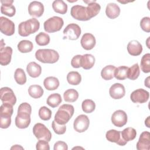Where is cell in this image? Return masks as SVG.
I'll list each match as a JSON object with an SVG mask.
<instances>
[{
	"instance_id": "cell-16",
	"label": "cell",
	"mask_w": 150,
	"mask_h": 150,
	"mask_svg": "<svg viewBox=\"0 0 150 150\" xmlns=\"http://www.w3.org/2000/svg\"><path fill=\"white\" fill-rule=\"evenodd\" d=\"M109 93L111 97L113 99L122 98L125 94V87L121 83H115L110 87Z\"/></svg>"
},
{
	"instance_id": "cell-42",
	"label": "cell",
	"mask_w": 150,
	"mask_h": 150,
	"mask_svg": "<svg viewBox=\"0 0 150 150\" xmlns=\"http://www.w3.org/2000/svg\"><path fill=\"white\" fill-rule=\"evenodd\" d=\"M51 110L45 106H43L40 108L39 110V116L40 118L44 121L49 120L52 117Z\"/></svg>"
},
{
	"instance_id": "cell-25",
	"label": "cell",
	"mask_w": 150,
	"mask_h": 150,
	"mask_svg": "<svg viewBox=\"0 0 150 150\" xmlns=\"http://www.w3.org/2000/svg\"><path fill=\"white\" fill-rule=\"evenodd\" d=\"M59 81L57 78L50 76L45 78L43 81V85L47 90L52 91L57 89L59 86Z\"/></svg>"
},
{
	"instance_id": "cell-27",
	"label": "cell",
	"mask_w": 150,
	"mask_h": 150,
	"mask_svg": "<svg viewBox=\"0 0 150 150\" xmlns=\"http://www.w3.org/2000/svg\"><path fill=\"white\" fill-rule=\"evenodd\" d=\"M52 8L56 13L62 15L65 14L67 11V5L62 0H55L52 3Z\"/></svg>"
},
{
	"instance_id": "cell-52",
	"label": "cell",
	"mask_w": 150,
	"mask_h": 150,
	"mask_svg": "<svg viewBox=\"0 0 150 150\" xmlns=\"http://www.w3.org/2000/svg\"><path fill=\"white\" fill-rule=\"evenodd\" d=\"M149 38L150 37H149L148 38V39L146 40V45H147V46H148V47L149 49L150 48V47L149 46V45H148V43H149Z\"/></svg>"
},
{
	"instance_id": "cell-46",
	"label": "cell",
	"mask_w": 150,
	"mask_h": 150,
	"mask_svg": "<svg viewBox=\"0 0 150 150\" xmlns=\"http://www.w3.org/2000/svg\"><path fill=\"white\" fill-rule=\"evenodd\" d=\"M36 148L37 150H49V142L44 139H39L36 143Z\"/></svg>"
},
{
	"instance_id": "cell-31",
	"label": "cell",
	"mask_w": 150,
	"mask_h": 150,
	"mask_svg": "<svg viewBox=\"0 0 150 150\" xmlns=\"http://www.w3.org/2000/svg\"><path fill=\"white\" fill-rule=\"evenodd\" d=\"M18 49L21 53H29L33 48V45L32 42L28 40H22L18 44Z\"/></svg>"
},
{
	"instance_id": "cell-11",
	"label": "cell",
	"mask_w": 150,
	"mask_h": 150,
	"mask_svg": "<svg viewBox=\"0 0 150 150\" xmlns=\"http://www.w3.org/2000/svg\"><path fill=\"white\" fill-rule=\"evenodd\" d=\"M149 97V93L143 88H138L132 92L130 96L131 101L134 103L142 104L146 102Z\"/></svg>"
},
{
	"instance_id": "cell-24",
	"label": "cell",
	"mask_w": 150,
	"mask_h": 150,
	"mask_svg": "<svg viewBox=\"0 0 150 150\" xmlns=\"http://www.w3.org/2000/svg\"><path fill=\"white\" fill-rule=\"evenodd\" d=\"M95 63V57L91 54H85L81 56V67L85 70L92 68Z\"/></svg>"
},
{
	"instance_id": "cell-28",
	"label": "cell",
	"mask_w": 150,
	"mask_h": 150,
	"mask_svg": "<svg viewBox=\"0 0 150 150\" xmlns=\"http://www.w3.org/2000/svg\"><path fill=\"white\" fill-rule=\"evenodd\" d=\"M116 67L112 65H108L104 67L101 71V77L105 80H110L114 77V71Z\"/></svg>"
},
{
	"instance_id": "cell-12",
	"label": "cell",
	"mask_w": 150,
	"mask_h": 150,
	"mask_svg": "<svg viewBox=\"0 0 150 150\" xmlns=\"http://www.w3.org/2000/svg\"><path fill=\"white\" fill-rule=\"evenodd\" d=\"M0 30L3 34L6 36H11L15 33V24L8 18L1 16Z\"/></svg>"
},
{
	"instance_id": "cell-43",
	"label": "cell",
	"mask_w": 150,
	"mask_h": 150,
	"mask_svg": "<svg viewBox=\"0 0 150 150\" xmlns=\"http://www.w3.org/2000/svg\"><path fill=\"white\" fill-rule=\"evenodd\" d=\"M52 127L54 132L58 135H62L65 133L66 130V125H60L57 124L54 120L52 122Z\"/></svg>"
},
{
	"instance_id": "cell-50",
	"label": "cell",
	"mask_w": 150,
	"mask_h": 150,
	"mask_svg": "<svg viewBox=\"0 0 150 150\" xmlns=\"http://www.w3.org/2000/svg\"><path fill=\"white\" fill-rule=\"evenodd\" d=\"M149 118L150 117H148V118L145 120V124L146 125V126L148 127V128H149L150 127V125H149Z\"/></svg>"
},
{
	"instance_id": "cell-36",
	"label": "cell",
	"mask_w": 150,
	"mask_h": 150,
	"mask_svg": "<svg viewBox=\"0 0 150 150\" xmlns=\"http://www.w3.org/2000/svg\"><path fill=\"white\" fill-rule=\"evenodd\" d=\"M141 70L145 73L150 72V54L146 53L145 54L141 59Z\"/></svg>"
},
{
	"instance_id": "cell-39",
	"label": "cell",
	"mask_w": 150,
	"mask_h": 150,
	"mask_svg": "<svg viewBox=\"0 0 150 150\" xmlns=\"http://www.w3.org/2000/svg\"><path fill=\"white\" fill-rule=\"evenodd\" d=\"M50 36L46 33L40 32L35 37V41L39 46H46L50 42Z\"/></svg>"
},
{
	"instance_id": "cell-10",
	"label": "cell",
	"mask_w": 150,
	"mask_h": 150,
	"mask_svg": "<svg viewBox=\"0 0 150 150\" xmlns=\"http://www.w3.org/2000/svg\"><path fill=\"white\" fill-rule=\"evenodd\" d=\"M1 100L4 104H9L15 105L16 102V96L13 90L8 87H2L0 90Z\"/></svg>"
},
{
	"instance_id": "cell-9",
	"label": "cell",
	"mask_w": 150,
	"mask_h": 150,
	"mask_svg": "<svg viewBox=\"0 0 150 150\" xmlns=\"http://www.w3.org/2000/svg\"><path fill=\"white\" fill-rule=\"evenodd\" d=\"M89 124L90 120L88 117L84 114H81L74 120L73 128L76 131L81 133L88 129Z\"/></svg>"
},
{
	"instance_id": "cell-49",
	"label": "cell",
	"mask_w": 150,
	"mask_h": 150,
	"mask_svg": "<svg viewBox=\"0 0 150 150\" xmlns=\"http://www.w3.org/2000/svg\"><path fill=\"white\" fill-rule=\"evenodd\" d=\"M23 149V148L20 145H15L14 146H13L12 147H11V149Z\"/></svg>"
},
{
	"instance_id": "cell-48",
	"label": "cell",
	"mask_w": 150,
	"mask_h": 150,
	"mask_svg": "<svg viewBox=\"0 0 150 150\" xmlns=\"http://www.w3.org/2000/svg\"><path fill=\"white\" fill-rule=\"evenodd\" d=\"M54 150H67L68 146L67 144L63 141H57L54 145Z\"/></svg>"
},
{
	"instance_id": "cell-33",
	"label": "cell",
	"mask_w": 150,
	"mask_h": 150,
	"mask_svg": "<svg viewBox=\"0 0 150 150\" xmlns=\"http://www.w3.org/2000/svg\"><path fill=\"white\" fill-rule=\"evenodd\" d=\"M62 101L61 96L59 93H53L47 97L46 103L50 107L55 108L62 103Z\"/></svg>"
},
{
	"instance_id": "cell-41",
	"label": "cell",
	"mask_w": 150,
	"mask_h": 150,
	"mask_svg": "<svg viewBox=\"0 0 150 150\" xmlns=\"http://www.w3.org/2000/svg\"><path fill=\"white\" fill-rule=\"evenodd\" d=\"M13 112V105L9 104H4L0 107V116H10L11 117Z\"/></svg>"
},
{
	"instance_id": "cell-1",
	"label": "cell",
	"mask_w": 150,
	"mask_h": 150,
	"mask_svg": "<svg viewBox=\"0 0 150 150\" xmlns=\"http://www.w3.org/2000/svg\"><path fill=\"white\" fill-rule=\"evenodd\" d=\"M32 107L27 103L21 104L18 109L17 115L15 118V125L20 129L26 128L30 123V114Z\"/></svg>"
},
{
	"instance_id": "cell-3",
	"label": "cell",
	"mask_w": 150,
	"mask_h": 150,
	"mask_svg": "<svg viewBox=\"0 0 150 150\" xmlns=\"http://www.w3.org/2000/svg\"><path fill=\"white\" fill-rule=\"evenodd\" d=\"M40 28V23L36 18H31L22 22L18 26V33L21 36L26 37L36 32Z\"/></svg>"
},
{
	"instance_id": "cell-21",
	"label": "cell",
	"mask_w": 150,
	"mask_h": 150,
	"mask_svg": "<svg viewBox=\"0 0 150 150\" xmlns=\"http://www.w3.org/2000/svg\"><path fill=\"white\" fill-rule=\"evenodd\" d=\"M127 50L128 53L131 56H139L142 52V46L138 41L134 40L128 43Z\"/></svg>"
},
{
	"instance_id": "cell-2",
	"label": "cell",
	"mask_w": 150,
	"mask_h": 150,
	"mask_svg": "<svg viewBox=\"0 0 150 150\" xmlns=\"http://www.w3.org/2000/svg\"><path fill=\"white\" fill-rule=\"evenodd\" d=\"M74 112V107L70 104L62 105L54 115V121L59 124L65 125L72 117Z\"/></svg>"
},
{
	"instance_id": "cell-20",
	"label": "cell",
	"mask_w": 150,
	"mask_h": 150,
	"mask_svg": "<svg viewBox=\"0 0 150 150\" xmlns=\"http://www.w3.org/2000/svg\"><path fill=\"white\" fill-rule=\"evenodd\" d=\"M12 49L9 46L1 47L0 49V64L2 66H6L11 61Z\"/></svg>"
},
{
	"instance_id": "cell-18",
	"label": "cell",
	"mask_w": 150,
	"mask_h": 150,
	"mask_svg": "<svg viewBox=\"0 0 150 150\" xmlns=\"http://www.w3.org/2000/svg\"><path fill=\"white\" fill-rule=\"evenodd\" d=\"M80 43L84 49L86 50H91L96 45V38L93 34L86 33L83 35L80 40Z\"/></svg>"
},
{
	"instance_id": "cell-30",
	"label": "cell",
	"mask_w": 150,
	"mask_h": 150,
	"mask_svg": "<svg viewBox=\"0 0 150 150\" xmlns=\"http://www.w3.org/2000/svg\"><path fill=\"white\" fill-rule=\"evenodd\" d=\"M43 89L39 85H32L28 88V93L33 98H39L43 94Z\"/></svg>"
},
{
	"instance_id": "cell-15",
	"label": "cell",
	"mask_w": 150,
	"mask_h": 150,
	"mask_svg": "<svg viewBox=\"0 0 150 150\" xmlns=\"http://www.w3.org/2000/svg\"><path fill=\"white\" fill-rule=\"evenodd\" d=\"M29 14L34 17H40L44 12V6L40 2L32 1L28 6Z\"/></svg>"
},
{
	"instance_id": "cell-17",
	"label": "cell",
	"mask_w": 150,
	"mask_h": 150,
	"mask_svg": "<svg viewBox=\"0 0 150 150\" xmlns=\"http://www.w3.org/2000/svg\"><path fill=\"white\" fill-rule=\"evenodd\" d=\"M138 150H149L150 149V134L148 131H144L139 136L137 143Z\"/></svg>"
},
{
	"instance_id": "cell-5",
	"label": "cell",
	"mask_w": 150,
	"mask_h": 150,
	"mask_svg": "<svg viewBox=\"0 0 150 150\" xmlns=\"http://www.w3.org/2000/svg\"><path fill=\"white\" fill-rule=\"evenodd\" d=\"M64 25L63 19L59 16H53L47 19L43 24L45 30L47 33L59 31Z\"/></svg>"
},
{
	"instance_id": "cell-34",
	"label": "cell",
	"mask_w": 150,
	"mask_h": 150,
	"mask_svg": "<svg viewBox=\"0 0 150 150\" xmlns=\"http://www.w3.org/2000/svg\"><path fill=\"white\" fill-rule=\"evenodd\" d=\"M79 97L78 92L73 88L68 89L64 91L63 94V98L65 101L69 103H73L76 101Z\"/></svg>"
},
{
	"instance_id": "cell-45",
	"label": "cell",
	"mask_w": 150,
	"mask_h": 150,
	"mask_svg": "<svg viewBox=\"0 0 150 150\" xmlns=\"http://www.w3.org/2000/svg\"><path fill=\"white\" fill-rule=\"evenodd\" d=\"M11 124V117L10 116H0V125L3 129L8 128Z\"/></svg>"
},
{
	"instance_id": "cell-13",
	"label": "cell",
	"mask_w": 150,
	"mask_h": 150,
	"mask_svg": "<svg viewBox=\"0 0 150 150\" xmlns=\"http://www.w3.org/2000/svg\"><path fill=\"white\" fill-rule=\"evenodd\" d=\"M127 115L121 110L115 111L111 116V122L116 127H122L127 122Z\"/></svg>"
},
{
	"instance_id": "cell-22",
	"label": "cell",
	"mask_w": 150,
	"mask_h": 150,
	"mask_svg": "<svg viewBox=\"0 0 150 150\" xmlns=\"http://www.w3.org/2000/svg\"><path fill=\"white\" fill-rule=\"evenodd\" d=\"M26 71L28 75L33 78L39 77L42 73L41 66L35 62H30L26 67Z\"/></svg>"
},
{
	"instance_id": "cell-29",
	"label": "cell",
	"mask_w": 150,
	"mask_h": 150,
	"mask_svg": "<svg viewBox=\"0 0 150 150\" xmlns=\"http://www.w3.org/2000/svg\"><path fill=\"white\" fill-rule=\"evenodd\" d=\"M121 135L124 140L128 142L134 139L137 135L136 130L131 127L125 128L121 132Z\"/></svg>"
},
{
	"instance_id": "cell-32",
	"label": "cell",
	"mask_w": 150,
	"mask_h": 150,
	"mask_svg": "<svg viewBox=\"0 0 150 150\" xmlns=\"http://www.w3.org/2000/svg\"><path fill=\"white\" fill-rule=\"evenodd\" d=\"M67 82L71 84L76 86L80 83L81 81V76L77 71H70L67 75Z\"/></svg>"
},
{
	"instance_id": "cell-7",
	"label": "cell",
	"mask_w": 150,
	"mask_h": 150,
	"mask_svg": "<svg viewBox=\"0 0 150 150\" xmlns=\"http://www.w3.org/2000/svg\"><path fill=\"white\" fill-rule=\"evenodd\" d=\"M63 39L77 40L81 34L80 27L76 23L69 24L63 30Z\"/></svg>"
},
{
	"instance_id": "cell-35",
	"label": "cell",
	"mask_w": 150,
	"mask_h": 150,
	"mask_svg": "<svg viewBox=\"0 0 150 150\" xmlns=\"http://www.w3.org/2000/svg\"><path fill=\"white\" fill-rule=\"evenodd\" d=\"M128 67L120 66L115 69L114 71V77L116 79L119 80H123L127 78Z\"/></svg>"
},
{
	"instance_id": "cell-14",
	"label": "cell",
	"mask_w": 150,
	"mask_h": 150,
	"mask_svg": "<svg viewBox=\"0 0 150 150\" xmlns=\"http://www.w3.org/2000/svg\"><path fill=\"white\" fill-rule=\"evenodd\" d=\"M105 137L108 141L111 142H115L118 145L121 146L126 145L127 142L122 139L121 135V132L115 129H110L108 131L106 132Z\"/></svg>"
},
{
	"instance_id": "cell-37",
	"label": "cell",
	"mask_w": 150,
	"mask_h": 150,
	"mask_svg": "<svg viewBox=\"0 0 150 150\" xmlns=\"http://www.w3.org/2000/svg\"><path fill=\"white\" fill-rule=\"evenodd\" d=\"M140 70L139 67L138 63H135L133 64L131 67H128L127 78L131 80H136L139 76Z\"/></svg>"
},
{
	"instance_id": "cell-4",
	"label": "cell",
	"mask_w": 150,
	"mask_h": 150,
	"mask_svg": "<svg viewBox=\"0 0 150 150\" xmlns=\"http://www.w3.org/2000/svg\"><path fill=\"white\" fill-rule=\"evenodd\" d=\"M36 59L43 63H54L59 59L57 52L53 49H38L35 53Z\"/></svg>"
},
{
	"instance_id": "cell-19",
	"label": "cell",
	"mask_w": 150,
	"mask_h": 150,
	"mask_svg": "<svg viewBox=\"0 0 150 150\" xmlns=\"http://www.w3.org/2000/svg\"><path fill=\"white\" fill-rule=\"evenodd\" d=\"M1 12L2 14L9 17H12L16 13L15 7L12 5L13 1L12 0H1Z\"/></svg>"
},
{
	"instance_id": "cell-40",
	"label": "cell",
	"mask_w": 150,
	"mask_h": 150,
	"mask_svg": "<svg viewBox=\"0 0 150 150\" xmlns=\"http://www.w3.org/2000/svg\"><path fill=\"white\" fill-rule=\"evenodd\" d=\"M81 107L84 112L91 113L95 110L96 104L92 100L86 99L82 102Z\"/></svg>"
},
{
	"instance_id": "cell-8",
	"label": "cell",
	"mask_w": 150,
	"mask_h": 150,
	"mask_svg": "<svg viewBox=\"0 0 150 150\" xmlns=\"http://www.w3.org/2000/svg\"><path fill=\"white\" fill-rule=\"evenodd\" d=\"M71 16L76 20L86 21L90 20L87 15L86 7L76 5L71 7L70 10Z\"/></svg>"
},
{
	"instance_id": "cell-6",
	"label": "cell",
	"mask_w": 150,
	"mask_h": 150,
	"mask_svg": "<svg viewBox=\"0 0 150 150\" xmlns=\"http://www.w3.org/2000/svg\"><path fill=\"white\" fill-rule=\"evenodd\" d=\"M33 133L35 137L39 139H44L49 142L52 138V134L49 129L42 123H36L33 127Z\"/></svg>"
},
{
	"instance_id": "cell-47",
	"label": "cell",
	"mask_w": 150,
	"mask_h": 150,
	"mask_svg": "<svg viewBox=\"0 0 150 150\" xmlns=\"http://www.w3.org/2000/svg\"><path fill=\"white\" fill-rule=\"evenodd\" d=\"M81 55L77 54L74 56L71 60V65L74 68H79L81 67Z\"/></svg>"
},
{
	"instance_id": "cell-44",
	"label": "cell",
	"mask_w": 150,
	"mask_h": 150,
	"mask_svg": "<svg viewBox=\"0 0 150 150\" xmlns=\"http://www.w3.org/2000/svg\"><path fill=\"white\" fill-rule=\"evenodd\" d=\"M140 26L144 31L149 33L150 32V18L144 17L141 20Z\"/></svg>"
},
{
	"instance_id": "cell-38",
	"label": "cell",
	"mask_w": 150,
	"mask_h": 150,
	"mask_svg": "<svg viewBox=\"0 0 150 150\" xmlns=\"http://www.w3.org/2000/svg\"><path fill=\"white\" fill-rule=\"evenodd\" d=\"M14 78L16 82L19 85H23L26 82V76L22 69L18 68L15 71Z\"/></svg>"
},
{
	"instance_id": "cell-51",
	"label": "cell",
	"mask_w": 150,
	"mask_h": 150,
	"mask_svg": "<svg viewBox=\"0 0 150 150\" xmlns=\"http://www.w3.org/2000/svg\"><path fill=\"white\" fill-rule=\"evenodd\" d=\"M149 77H148L146 79V80H145V86H146L147 87H149Z\"/></svg>"
},
{
	"instance_id": "cell-23",
	"label": "cell",
	"mask_w": 150,
	"mask_h": 150,
	"mask_svg": "<svg viewBox=\"0 0 150 150\" xmlns=\"http://www.w3.org/2000/svg\"><path fill=\"white\" fill-rule=\"evenodd\" d=\"M120 13V8L115 3H109L105 8V14L110 19L117 18Z\"/></svg>"
},
{
	"instance_id": "cell-26",
	"label": "cell",
	"mask_w": 150,
	"mask_h": 150,
	"mask_svg": "<svg viewBox=\"0 0 150 150\" xmlns=\"http://www.w3.org/2000/svg\"><path fill=\"white\" fill-rule=\"evenodd\" d=\"M86 7L87 15L89 19L96 16L100 11L101 6L100 5L96 2V1H93L91 3L87 4Z\"/></svg>"
}]
</instances>
